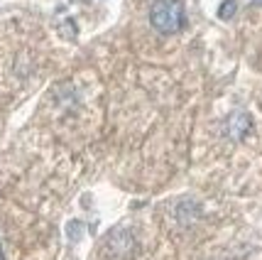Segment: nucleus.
Here are the masks:
<instances>
[{"label":"nucleus","mask_w":262,"mask_h":260,"mask_svg":"<svg viewBox=\"0 0 262 260\" xmlns=\"http://www.w3.org/2000/svg\"><path fill=\"white\" fill-rule=\"evenodd\" d=\"M149 25L160 34H177L186 25L184 5L179 0H155L149 8Z\"/></svg>","instance_id":"nucleus-1"},{"label":"nucleus","mask_w":262,"mask_h":260,"mask_svg":"<svg viewBox=\"0 0 262 260\" xmlns=\"http://www.w3.org/2000/svg\"><path fill=\"white\" fill-rule=\"evenodd\" d=\"M235 12H238V3H235V0H223V3L218 5V17H221V20H230Z\"/></svg>","instance_id":"nucleus-4"},{"label":"nucleus","mask_w":262,"mask_h":260,"mask_svg":"<svg viewBox=\"0 0 262 260\" xmlns=\"http://www.w3.org/2000/svg\"><path fill=\"white\" fill-rule=\"evenodd\" d=\"M0 260H5V255H3V248H0Z\"/></svg>","instance_id":"nucleus-7"},{"label":"nucleus","mask_w":262,"mask_h":260,"mask_svg":"<svg viewBox=\"0 0 262 260\" xmlns=\"http://www.w3.org/2000/svg\"><path fill=\"white\" fill-rule=\"evenodd\" d=\"M252 130V118L250 113H245V111H235V113H230L226 118V123H223V133L228 140H243V137L248 135Z\"/></svg>","instance_id":"nucleus-3"},{"label":"nucleus","mask_w":262,"mask_h":260,"mask_svg":"<svg viewBox=\"0 0 262 260\" xmlns=\"http://www.w3.org/2000/svg\"><path fill=\"white\" fill-rule=\"evenodd\" d=\"M67 236L76 243V241H81V236H83V224L81 221H69L67 226Z\"/></svg>","instance_id":"nucleus-5"},{"label":"nucleus","mask_w":262,"mask_h":260,"mask_svg":"<svg viewBox=\"0 0 262 260\" xmlns=\"http://www.w3.org/2000/svg\"><path fill=\"white\" fill-rule=\"evenodd\" d=\"M105 246H108V253L118 260L130 258L137 248L135 238H133V233H130L127 228H115V231H111V233H108V241H105Z\"/></svg>","instance_id":"nucleus-2"},{"label":"nucleus","mask_w":262,"mask_h":260,"mask_svg":"<svg viewBox=\"0 0 262 260\" xmlns=\"http://www.w3.org/2000/svg\"><path fill=\"white\" fill-rule=\"evenodd\" d=\"M250 5H252V8H262V0H252Z\"/></svg>","instance_id":"nucleus-6"}]
</instances>
